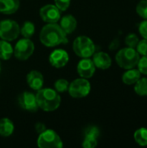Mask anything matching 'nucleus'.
I'll return each mask as SVG.
<instances>
[{"label": "nucleus", "instance_id": "obj_13", "mask_svg": "<svg viewBox=\"0 0 147 148\" xmlns=\"http://www.w3.org/2000/svg\"><path fill=\"white\" fill-rule=\"evenodd\" d=\"M27 83L29 86L30 88L33 90L38 91L39 89L42 88L43 83H44V79L43 75L41 72L37 70H32L27 75Z\"/></svg>", "mask_w": 147, "mask_h": 148}, {"label": "nucleus", "instance_id": "obj_9", "mask_svg": "<svg viewBox=\"0 0 147 148\" xmlns=\"http://www.w3.org/2000/svg\"><path fill=\"white\" fill-rule=\"evenodd\" d=\"M40 16L47 23H55L61 19V10L54 4H47L40 9Z\"/></svg>", "mask_w": 147, "mask_h": 148}, {"label": "nucleus", "instance_id": "obj_18", "mask_svg": "<svg viewBox=\"0 0 147 148\" xmlns=\"http://www.w3.org/2000/svg\"><path fill=\"white\" fill-rule=\"evenodd\" d=\"M15 127L13 122L9 118H3L0 120V135L3 137H9L14 132Z\"/></svg>", "mask_w": 147, "mask_h": 148}, {"label": "nucleus", "instance_id": "obj_28", "mask_svg": "<svg viewBox=\"0 0 147 148\" xmlns=\"http://www.w3.org/2000/svg\"><path fill=\"white\" fill-rule=\"evenodd\" d=\"M137 67L141 74L147 75V56H142L139 58Z\"/></svg>", "mask_w": 147, "mask_h": 148}, {"label": "nucleus", "instance_id": "obj_2", "mask_svg": "<svg viewBox=\"0 0 147 148\" xmlns=\"http://www.w3.org/2000/svg\"><path fill=\"white\" fill-rule=\"evenodd\" d=\"M38 108L45 112L56 110L61 104V96L57 91L52 88H41L36 95Z\"/></svg>", "mask_w": 147, "mask_h": 148}, {"label": "nucleus", "instance_id": "obj_16", "mask_svg": "<svg viewBox=\"0 0 147 148\" xmlns=\"http://www.w3.org/2000/svg\"><path fill=\"white\" fill-rule=\"evenodd\" d=\"M19 6V0H0V13L4 15H11L17 11Z\"/></svg>", "mask_w": 147, "mask_h": 148}, {"label": "nucleus", "instance_id": "obj_17", "mask_svg": "<svg viewBox=\"0 0 147 148\" xmlns=\"http://www.w3.org/2000/svg\"><path fill=\"white\" fill-rule=\"evenodd\" d=\"M141 73L138 69H126V71L122 75V82L126 85H133L135 84L140 78Z\"/></svg>", "mask_w": 147, "mask_h": 148}, {"label": "nucleus", "instance_id": "obj_30", "mask_svg": "<svg viewBox=\"0 0 147 148\" xmlns=\"http://www.w3.org/2000/svg\"><path fill=\"white\" fill-rule=\"evenodd\" d=\"M54 1H55V5L61 11L67 10L70 6V3H71V0H54Z\"/></svg>", "mask_w": 147, "mask_h": 148}, {"label": "nucleus", "instance_id": "obj_21", "mask_svg": "<svg viewBox=\"0 0 147 148\" xmlns=\"http://www.w3.org/2000/svg\"><path fill=\"white\" fill-rule=\"evenodd\" d=\"M35 24L32 22L26 21L23 23L22 28L20 29V33L24 38H30L35 33Z\"/></svg>", "mask_w": 147, "mask_h": 148}, {"label": "nucleus", "instance_id": "obj_32", "mask_svg": "<svg viewBox=\"0 0 147 148\" xmlns=\"http://www.w3.org/2000/svg\"><path fill=\"white\" fill-rule=\"evenodd\" d=\"M35 128H36V132L38 133V134H41V133H42L43 131H45L47 128H46V126L43 124V123H42V122H38V123H36V125H35Z\"/></svg>", "mask_w": 147, "mask_h": 148}, {"label": "nucleus", "instance_id": "obj_7", "mask_svg": "<svg viewBox=\"0 0 147 148\" xmlns=\"http://www.w3.org/2000/svg\"><path fill=\"white\" fill-rule=\"evenodd\" d=\"M35 45L29 38H23L19 40L13 50V55L19 61L28 60L34 53Z\"/></svg>", "mask_w": 147, "mask_h": 148}, {"label": "nucleus", "instance_id": "obj_19", "mask_svg": "<svg viewBox=\"0 0 147 148\" xmlns=\"http://www.w3.org/2000/svg\"><path fill=\"white\" fill-rule=\"evenodd\" d=\"M13 48L11 44L5 40L0 41V59L9 60L13 55Z\"/></svg>", "mask_w": 147, "mask_h": 148}, {"label": "nucleus", "instance_id": "obj_22", "mask_svg": "<svg viewBox=\"0 0 147 148\" xmlns=\"http://www.w3.org/2000/svg\"><path fill=\"white\" fill-rule=\"evenodd\" d=\"M134 85V91L138 95L147 96V77L140 78Z\"/></svg>", "mask_w": 147, "mask_h": 148}, {"label": "nucleus", "instance_id": "obj_12", "mask_svg": "<svg viewBox=\"0 0 147 148\" xmlns=\"http://www.w3.org/2000/svg\"><path fill=\"white\" fill-rule=\"evenodd\" d=\"M96 67L93 60L89 58H83L81 60L77 65V72L79 75L82 78L89 79L95 73Z\"/></svg>", "mask_w": 147, "mask_h": 148}, {"label": "nucleus", "instance_id": "obj_27", "mask_svg": "<svg viewBox=\"0 0 147 148\" xmlns=\"http://www.w3.org/2000/svg\"><path fill=\"white\" fill-rule=\"evenodd\" d=\"M98 145V139L93 137L84 136V140L82 141L81 146L84 148H94Z\"/></svg>", "mask_w": 147, "mask_h": 148}, {"label": "nucleus", "instance_id": "obj_5", "mask_svg": "<svg viewBox=\"0 0 147 148\" xmlns=\"http://www.w3.org/2000/svg\"><path fill=\"white\" fill-rule=\"evenodd\" d=\"M37 146L40 148H62L63 143L56 132L51 129H46L39 134Z\"/></svg>", "mask_w": 147, "mask_h": 148}, {"label": "nucleus", "instance_id": "obj_14", "mask_svg": "<svg viewBox=\"0 0 147 148\" xmlns=\"http://www.w3.org/2000/svg\"><path fill=\"white\" fill-rule=\"evenodd\" d=\"M93 62L96 68L100 69H107L112 65V59L110 56L103 51L96 52L93 55Z\"/></svg>", "mask_w": 147, "mask_h": 148}, {"label": "nucleus", "instance_id": "obj_34", "mask_svg": "<svg viewBox=\"0 0 147 148\" xmlns=\"http://www.w3.org/2000/svg\"><path fill=\"white\" fill-rule=\"evenodd\" d=\"M0 72H1V62H0Z\"/></svg>", "mask_w": 147, "mask_h": 148}, {"label": "nucleus", "instance_id": "obj_15", "mask_svg": "<svg viewBox=\"0 0 147 148\" xmlns=\"http://www.w3.org/2000/svg\"><path fill=\"white\" fill-rule=\"evenodd\" d=\"M60 26L67 35L72 34L77 27V20L72 15H66L61 18Z\"/></svg>", "mask_w": 147, "mask_h": 148}, {"label": "nucleus", "instance_id": "obj_33", "mask_svg": "<svg viewBox=\"0 0 147 148\" xmlns=\"http://www.w3.org/2000/svg\"><path fill=\"white\" fill-rule=\"evenodd\" d=\"M119 46H120V42H119V40H118V39H114V40L111 42V44H110V46H109V49L113 50V49H116Z\"/></svg>", "mask_w": 147, "mask_h": 148}, {"label": "nucleus", "instance_id": "obj_20", "mask_svg": "<svg viewBox=\"0 0 147 148\" xmlns=\"http://www.w3.org/2000/svg\"><path fill=\"white\" fill-rule=\"evenodd\" d=\"M133 139L137 144L141 147L147 146V128L140 127L137 129L133 134Z\"/></svg>", "mask_w": 147, "mask_h": 148}, {"label": "nucleus", "instance_id": "obj_8", "mask_svg": "<svg viewBox=\"0 0 147 148\" xmlns=\"http://www.w3.org/2000/svg\"><path fill=\"white\" fill-rule=\"evenodd\" d=\"M20 27L16 21L6 19L0 22V37L3 40L10 42L18 37Z\"/></svg>", "mask_w": 147, "mask_h": 148}, {"label": "nucleus", "instance_id": "obj_3", "mask_svg": "<svg viewBox=\"0 0 147 148\" xmlns=\"http://www.w3.org/2000/svg\"><path fill=\"white\" fill-rule=\"evenodd\" d=\"M140 55L138 53L136 49L126 47L119 50L115 56V60L117 64L124 69H133L138 65Z\"/></svg>", "mask_w": 147, "mask_h": 148}, {"label": "nucleus", "instance_id": "obj_1", "mask_svg": "<svg viewBox=\"0 0 147 148\" xmlns=\"http://www.w3.org/2000/svg\"><path fill=\"white\" fill-rule=\"evenodd\" d=\"M39 37L41 42L44 46L49 48L55 47L62 43L66 44L68 42L67 34L56 23L44 25L41 29Z\"/></svg>", "mask_w": 147, "mask_h": 148}, {"label": "nucleus", "instance_id": "obj_10", "mask_svg": "<svg viewBox=\"0 0 147 148\" xmlns=\"http://www.w3.org/2000/svg\"><path fill=\"white\" fill-rule=\"evenodd\" d=\"M18 104L23 109L26 111L36 112L39 109L36 99V95L31 92L24 91L23 93L20 94L18 96Z\"/></svg>", "mask_w": 147, "mask_h": 148}, {"label": "nucleus", "instance_id": "obj_29", "mask_svg": "<svg viewBox=\"0 0 147 148\" xmlns=\"http://www.w3.org/2000/svg\"><path fill=\"white\" fill-rule=\"evenodd\" d=\"M136 50L140 56H147V39L143 38V40L139 42Z\"/></svg>", "mask_w": 147, "mask_h": 148}, {"label": "nucleus", "instance_id": "obj_31", "mask_svg": "<svg viewBox=\"0 0 147 148\" xmlns=\"http://www.w3.org/2000/svg\"><path fill=\"white\" fill-rule=\"evenodd\" d=\"M139 31L141 36L145 39H147V19L142 21L139 25Z\"/></svg>", "mask_w": 147, "mask_h": 148}, {"label": "nucleus", "instance_id": "obj_4", "mask_svg": "<svg viewBox=\"0 0 147 148\" xmlns=\"http://www.w3.org/2000/svg\"><path fill=\"white\" fill-rule=\"evenodd\" d=\"M73 50L81 58H89L95 52V45L88 36H80L73 42Z\"/></svg>", "mask_w": 147, "mask_h": 148}, {"label": "nucleus", "instance_id": "obj_26", "mask_svg": "<svg viewBox=\"0 0 147 148\" xmlns=\"http://www.w3.org/2000/svg\"><path fill=\"white\" fill-rule=\"evenodd\" d=\"M139 42V39L138 37V36L134 33H131L129 35L126 36V39H125V43L127 47H130V48H134L136 49L138 43Z\"/></svg>", "mask_w": 147, "mask_h": 148}, {"label": "nucleus", "instance_id": "obj_6", "mask_svg": "<svg viewBox=\"0 0 147 148\" xmlns=\"http://www.w3.org/2000/svg\"><path fill=\"white\" fill-rule=\"evenodd\" d=\"M68 91L73 98H83L89 95L91 91V84L88 79L81 77L74 80L69 84Z\"/></svg>", "mask_w": 147, "mask_h": 148}, {"label": "nucleus", "instance_id": "obj_11", "mask_svg": "<svg viewBox=\"0 0 147 148\" xmlns=\"http://www.w3.org/2000/svg\"><path fill=\"white\" fill-rule=\"evenodd\" d=\"M49 60L50 64L53 67L56 69H61L67 65L69 60V56L66 50L58 49L54 50L49 55Z\"/></svg>", "mask_w": 147, "mask_h": 148}, {"label": "nucleus", "instance_id": "obj_24", "mask_svg": "<svg viewBox=\"0 0 147 148\" xmlns=\"http://www.w3.org/2000/svg\"><path fill=\"white\" fill-rule=\"evenodd\" d=\"M69 82L65 79H59L55 82V90L58 93H64L68 91Z\"/></svg>", "mask_w": 147, "mask_h": 148}, {"label": "nucleus", "instance_id": "obj_25", "mask_svg": "<svg viewBox=\"0 0 147 148\" xmlns=\"http://www.w3.org/2000/svg\"><path fill=\"white\" fill-rule=\"evenodd\" d=\"M101 134V131L98 127L96 126H88L85 128L84 130V136L88 137H93L98 139Z\"/></svg>", "mask_w": 147, "mask_h": 148}, {"label": "nucleus", "instance_id": "obj_23", "mask_svg": "<svg viewBox=\"0 0 147 148\" xmlns=\"http://www.w3.org/2000/svg\"><path fill=\"white\" fill-rule=\"evenodd\" d=\"M137 14L144 18L147 19V0H140L136 6Z\"/></svg>", "mask_w": 147, "mask_h": 148}]
</instances>
